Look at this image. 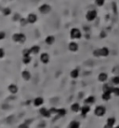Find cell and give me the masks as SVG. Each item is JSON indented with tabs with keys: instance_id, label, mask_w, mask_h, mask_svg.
<instances>
[{
	"instance_id": "cell-9",
	"label": "cell",
	"mask_w": 119,
	"mask_h": 128,
	"mask_svg": "<svg viewBox=\"0 0 119 128\" xmlns=\"http://www.w3.org/2000/svg\"><path fill=\"white\" fill-rule=\"evenodd\" d=\"M39 112H40V114L42 115L43 117H45V118H49L51 116L50 111L49 110H47L46 108H41Z\"/></svg>"
},
{
	"instance_id": "cell-36",
	"label": "cell",
	"mask_w": 119,
	"mask_h": 128,
	"mask_svg": "<svg viewBox=\"0 0 119 128\" xmlns=\"http://www.w3.org/2000/svg\"><path fill=\"white\" fill-rule=\"evenodd\" d=\"M5 56V50L3 48H0V59Z\"/></svg>"
},
{
	"instance_id": "cell-21",
	"label": "cell",
	"mask_w": 119,
	"mask_h": 128,
	"mask_svg": "<svg viewBox=\"0 0 119 128\" xmlns=\"http://www.w3.org/2000/svg\"><path fill=\"white\" fill-rule=\"evenodd\" d=\"M115 119L114 118V117H111V118H108L107 121H106V124L108 125V126H110V127H114V125L115 124Z\"/></svg>"
},
{
	"instance_id": "cell-31",
	"label": "cell",
	"mask_w": 119,
	"mask_h": 128,
	"mask_svg": "<svg viewBox=\"0 0 119 128\" xmlns=\"http://www.w3.org/2000/svg\"><path fill=\"white\" fill-rule=\"evenodd\" d=\"M112 94H114L115 96H119V87H113Z\"/></svg>"
},
{
	"instance_id": "cell-22",
	"label": "cell",
	"mask_w": 119,
	"mask_h": 128,
	"mask_svg": "<svg viewBox=\"0 0 119 128\" xmlns=\"http://www.w3.org/2000/svg\"><path fill=\"white\" fill-rule=\"evenodd\" d=\"M70 76H71V78H73V79H77L78 76H79V69L78 68L73 69L71 71V73H70Z\"/></svg>"
},
{
	"instance_id": "cell-23",
	"label": "cell",
	"mask_w": 119,
	"mask_h": 128,
	"mask_svg": "<svg viewBox=\"0 0 119 128\" xmlns=\"http://www.w3.org/2000/svg\"><path fill=\"white\" fill-rule=\"evenodd\" d=\"M69 128H80V123L76 121H72L69 124Z\"/></svg>"
},
{
	"instance_id": "cell-35",
	"label": "cell",
	"mask_w": 119,
	"mask_h": 128,
	"mask_svg": "<svg viewBox=\"0 0 119 128\" xmlns=\"http://www.w3.org/2000/svg\"><path fill=\"white\" fill-rule=\"evenodd\" d=\"M5 38H6V32L0 31V40H3Z\"/></svg>"
},
{
	"instance_id": "cell-11",
	"label": "cell",
	"mask_w": 119,
	"mask_h": 128,
	"mask_svg": "<svg viewBox=\"0 0 119 128\" xmlns=\"http://www.w3.org/2000/svg\"><path fill=\"white\" fill-rule=\"evenodd\" d=\"M100 53H101V56L102 57H107L110 53V51L107 47H102L100 49Z\"/></svg>"
},
{
	"instance_id": "cell-25",
	"label": "cell",
	"mask_w": 119,
	"mask_h": 128,
	"mask_svg": "<svg viewBox=\"0 0 119 128\" xmlns=\"http://www.w3.org/2000/svg\"><path fill=\"white\" fill-rule=\"evenodd\" d=\"M102 91L103 92H109V93H112L113 91V87L109 84H104L102 86Z\"/></svg>"
},
{
	"instance_id": "cell-39",
	"label": "cell",
	"mask_w": 119,
	"mask_h": 128,
	"mask_svg": "<svg viewBox=\"0 0 119 128\" xmlns=\"http://www.w3.org/2000/svg\"><path fill=\"white\" fill-rule=\"evenodd\" d=\"M114 128H119V125H117V126H115Z\"/></svg>"
},
{
	"instance_id": "cell-13",
	"label": "cell",
	"mask_w": 119,
	"mask_h": 128,
	"mask_svg": "<svg viewBox=\"0 0 119 128\" xmlns=\"http://www.w3.org/2000/svg\"><path fill=\"white\" fill-rule=\"evenodd\" d=\"M85 105H92L94 103L96 102V98H95V96L93 95H90V96H88V97H87L85 99Z\"/></svg>"
},
{
	"instance_id": "cell-37",
	"label": "cell",
	"mask_w": 119,
	"mask_h": 128,
	"mask_svg": "<svg viewBox=\"0 0 119 128\" xmlns=\"http://www.w3.org/2000/svg\"><path fill=\"white\" fill-rule=\"evenodd\" d=\"M51 114H57V112H58V109H56V108H51L50 110H49Z\"/></svg>"
},
{
	"instance_id": "cell-15",
	"label": "cell",
	"mask_w": 119,
	"mask_h": 128,
	"mask_svg": "<svg viewBox=\"0 0 119 128\" xmlns=\"http://www.w3.org/2000/svg\"><path fill=\"white\" fill-rule=\"evenodd\" d=\"M98 79H99V81H101V82H105V81L108 79V75H107L106 73H104V72H102L101 74H99Z\"/></svg>"
},
{
	"instance_id": "cell-19",
	"label": "cell",
	"mask_w": 119,
	"mask_h": 128,
	"mask_svg": "<svg viewBox=\"0 0 119 128\" xmlns=\"http://www.w3.org/2000/svg\"><path fill=\"white\" fill-rule=\"evenodd\" d=\"M71 110L74 111V112H78V111L81 110V107L78 103H74L72 106H71Z\"/></svg>"
},
{
	"instance_id": "cell-10",
	"label": "cell",
	"mask_w": 119,
	"mask_h": 128,
	"mask_svg": "<svg viewBox=\"0 0 119 128\" xmlns=\"http://www.w3.org/2000/svg\"><path fill=\"white\" fill-rule=\"evenodd\" d=\"M43 103H44V99H43V97H40V96L35 97L34 99V101H33V104L35 107H41L43 105Z\"/></svg>"
},
{
	"instance_id": "cell-18",
	"label": "cell",
	"mask_w": 119,
	"mask_h": 128,
	"mask_svg": "<svg viewBox=\"0 0 119 128\" xmlns=\"http://www.w3.org/2000/svg\"><path fill=\"white\" fill-rule=\"evenodd\" d=\"M30 51H31V53H32V54H37V53H39V51H40V47H39L38 45H34V46H32V47L30 48Z\"/></svg>"
},
{
	"instance_id": "cell-5",
	"label": "cell",
	"mask_w": 119,
	"mask_h": 128,
	"mask_svg": "<svg viewBox=\"0 0 119 128\" xmlns=\"http://www.w3.org/2000/svg\"><path fill=\"white\" fill-rule=\"evenodd\" d=\"M105 112H106V109L103 106H97L95 108V110H94L95 115L98 116V117H102L105 114Z\"/></svg>"
},
{
	"instance_id": "cell-4",
	"label": "cell",
	"mask_w": 119,
	"mask_h": 128,
	"mask_svg": "<svg viewBox=\"0 0 119 128\" xmlns=\"http://www.w3.org/2000/svg\"><path fill=\"white\" fill-rule=\"evenodd\" d=\"M38 10L40 13L42 14H49L51 11V6L49 5V4H42L39 8H38Z\"/></svg>"
},
{
	"instance_id": "cell-17",
	"label": "cell",
	"mask_w": 119,
	"mask_h": 128,
	"mask_svg": "<svg viewBox=\"0 0 119 128\" xmlns=\"http://www.w3.org/2000/svg\"><path fill=\"white\" fill-rule=\"evenodd\" d=\"M45 42L47 45H52L53 43L55 42V37L53 36H48L45 39Z\"/></svg>"
},
{
	"instance_id": "cell-20",
	"label": "cell",
	"mask_w": 119,
	"mask_h": 128,
	"mask_svg": "<svg viewBox=\"0 0 119 128\" xmlns=\"http://www.w3.org/2000/svg\"><path fill=\"white\" fill-rule=\"evenodd\" d=\"M102 98L104 101H109L111 98H112V93L103 92V94H102Z\"/></svg>"
},
{
	"instance_id": "cell-3",
	"label": "cell",
	"mask_w": 119,
	"mask_h": 128,
	"mask_svg": "<svg viewBox=\"0 0 119 128\" xmlns=\"http://www.w3.org/2000/svg\"><path fill=\"white\" fill-rule=\"evenodd\" d=\"M70 37L73 39H80L82 37V33L78 28H73L70 31Z\"/></svg>"
},
{
	"instance_id": "cell-38",
	"label": "cell",
	"mask_w": 119,
	"mask_h": 128,
	"mask_svg": "<svg viewBox=\"0 0 119 128\" xmlns=\"http://www.w3.org/2000/svg\"><path fill=\"white\" fill-rule=\"evenodd\" d=\"M18 128H29V125L25 122V123H22V124H20V125L18 126Z\"/></svg>"
},
{
	"instance_id": "cell-16",
	"label": "cell",
	"mask_w": 119,
	"mask_h": 128,
	"mask_svg": "<svg viewBox=\"0 0 119 128\" xmlns=\"http://www.w3.org/2000/svg\"><path fill=\"white\" fill-rule=\"evenodd\" d=\"M22 79H23L24 80L28 81V80H30V79H31V73H30L28 70H23L22 73Z\"/></svg>"
},
{
	"instance_id": "cell-29",
	"label": "cell",
	"mask_w": 119,
	"mask_h": 128,
	"mask_svg": "<svg viewBox=\"0 0 119 128\" xmlns=\"http://www.w3.org/2000/svg\"><path fill=\"white\" fill-rule=\"evenodd\" d=\"M20 24L22 26H25L26 24H28V21H27V18H21V20H20Z\"/></svg>"
},
{
	"instance_id": "cell-24",
	"label": "cell",
	"mask_w": 119,
	"mask_h": 128,
	"mask_svg": "<svg viewBox=\"0 0 119 128\" xmlns=\"http://www.w3.org/2000/svg\"><path fill=\"white\" fill-rule=\"evenodd\" d=\"M11 9H9V7H6V8H4V9H2V13H3V15L4 16H9L10 14H11Z\"/></svg>"
},
{
	"instance_id": "cell-27",
	"label": "cell",
	"mask_w": 119,
	"mask_h": 128,
	"mask_svg": "<svg viewBox=\"0 0 119 128\" xmlns=\"http://www.w3.org/2000/svg\"><path fill=\"white\" fill-rule=\"evenodd\" d=\"M31 61H32L31 55H30V56H23V58H22V63H23L24 65H28V64H30V63H31Z\"/></svg>"
},
{
	"instance_id": "cell-28",
	"label": "cell",
	"mask_w": 119,
	"mask_h": 128,
	"mask_svg": "<svg viewBox=\"0 0 119 128\" xmlns=\"http://www.w3.org/2000/svg\"><path fill=\"white\" fill-rule=\"evenodd\" d=\"M112 83L114 85H119V76H114L112 79Z\"/></svg>"
},
{
	"instance_id": "cell-1",
	"label": "cell",
	"mask_w": 119,
	"mask_h": 128,
	"mask_svg": "<svg viewBox=\"0 0 119 128\" xmlns=\"http://www.w3.org/2000/svg\"><path fill=\"white\" fill-rule=\"evenodd\" d=\"M12 39H13L14 42L22 44L26 41V36L23 33H15L12 36Z\"/></svg>"
},
{
	"instance_id": "cell-14",
	"label": "cell",
	"mask_w": 119,
	"mask_h": 128,
	"mask_svg": "<svg viewBox=\"0 0 119 128\" xmlns=\"http://www.w3.org/2000/svg\"><path fill=\"white\" fill-rule=\"evenodd\" d=\"M9 93L10 94H17L18 93V86L16 85V84H9Z\"/></svg>"
},
{
	"instance_id": "cell-34",
	"label": "cell",
	"mask_w": 119,
	"mask_h": 128,
	"mask_svg": "<svg viewBox=\"0 0 119 128\" xmlns=\"http://www.w3.org/2000/svg\"><path fill=\"white\" fill-rule=\"evenodd\" d=\"M93 55L95 57H101V53H100V49H96L93 51Z\"/></svg>"
},
{
	"instance_id": "cell-8",
	"label": "cell",
	"mask_w": 119,
	"mask_h": 128,
	"mask_svg": "<svg viewBox=\"0 0 119 128\" xmlns=\"http://www.w3.org/2000/svg\"><path fill=\"white\" fill-rule=\"evenodd\" d=\"M40 61L42 62L43 64H48L49 62V53H47V52H43L41 53V55H40Z\"/></svg>"
},
{
	"instance_id": "cell-32",
	"label": "cell",
	"mask_w": 119,
	"mask_h": 128,
	"mask_svg": "<svg viewBox=\"0 0 119 128\" xmlns=\"http://www.w3.org/2000/svg\"><path fill=\"white\" fill-rule=\"evenodd\" d=\"M32 53H31V51L30 49H24L22 51V56H30Z\"/></svg>"
},
{
	"instance_id": "cell-12",
	"label": "cell",
	"mask_w": 119,
	"mask_h": 128,
	"mask_svg": "<svg viewBox=\"0 0 119 128\" xmlns=\"http://www.w3.org/2000/svg\"><path fill=\"white\" fill-rule=\"evenodd\" d=\"M81 114H82V116L83 117H85L86 115L90 111V107H89V105H85V106H83V107H81Z\"/></svg>"
},
{
	"instance_id": "cell-7",
	"label": "cell",
	"mask_w": 119,
	"mask_h": 128,
	"mask_svg": "<svg viewBox=\"0 0 119 128\" xmlns=\"http://www.w3.org/2000/svg\"><path fill=\"white\" fill-rule=\"evenodd\" d=\"M68 49H69V51H73V52H76V51H78V49H79V46H78V44H77L76 42H75V41H72V42L69 43Z\"/></svg>"
},
{
	"instance_id": "cell-33",
	"label": "cell",
	"mask_w": 119,
	"mask_h": 128,
	"mask_svg": "<svg viewBox=\"0 0 119 128\" xmlns=\"http://www.w3.org/2000/svg\"><path fill=\"white\" fill-rule=\"evenodd\" d=\"M21 15L19 14V13H15L14 14V16H13V21L14 22H20V20H21Z\"/></svg>"
},
{
	"instance_id": "cell-26",
	"label": "cell",
	"mask_w": 119,
	"mask_h": 128,
	"mask_svg": "<svg viewBox=\"0 0 119 128\" xmlns=\"http://www.w3.org/2000/svg\"><path fill=\"white\" fill-rule=\"evenodd\" d=\"M66 113H67V111H66L65 109H58L57 114L59 115L60 117H64V116L66 115Z\"/></svg>"
},
{
	"instance_id": "cell-2",
	"label": "cell",
	"mask_w": 119,
	"mask_h": 128,
	"mask_svg": "<svg viewBox=\"0 0 119 128\" xmlns=\"http://www.w3.org/2000/svg\"><path fill=\"white\" fill-rule=\"evenodd\" d=\"M98 16V12L96 9H90L87 12L86 14V19L88 21V22H93L96 20V18Z\"/></svg>"
},
{
	"instance_id": "cell-30",
	"label": "cell",
	"mask_w": 119,
	"mask_h": 128,
	"mask_svg": "<svg viewBox=\"0 0 119 128\" xmlns=\"http://www.w3.org/2000/svg\"><path fill=\"white\" fill-rule=\"evenodd\" d=\"M95 4L98 7H102L105 4V0H95Z\"/></svg>"
},
{
	"instance_id": "cell-6",
	"label": "cell",
	"mask_w": 119,
	"mask_h": 128,
	"mask_svg": "<svg viewBox=\"0 0 119 128\" xmlns=\"http://www.w3.org/2000/svg\"><path fill=\"white\" fill-rule=\"evenodd\" d=\"M27 21H28V24H31L36 23V21H37V15L34 14V13H30L27 16Z\"/></svg>"
}]
</instances>
